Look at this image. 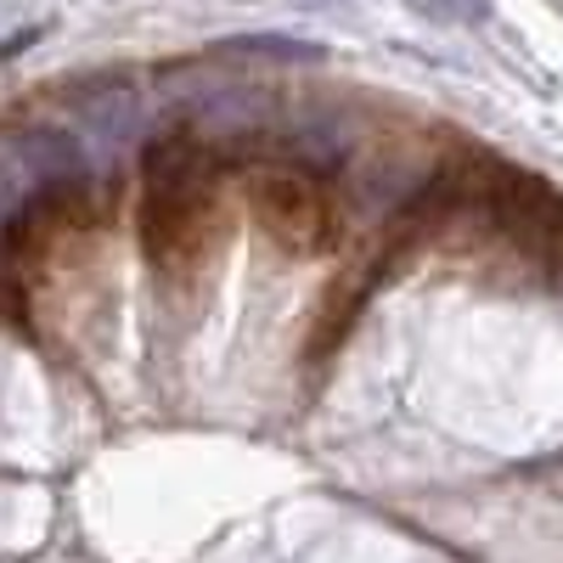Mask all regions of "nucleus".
Masks as SVG:
<instances>
[{"label": "nucleus", "mask_w": 563, "mask_h": 563, "mask_svg": "<svg viewBox=\"0 0 563 563\" xmlns=\"http://www.w3.org/2000/svg\"><path fill=\"white\" fill-rule=\"evenodd\" d=\"M214 192H220V158L192 130L158 135L141 158V249H147L164 282L209 260Z\"/></svg>", "instance_id": "f257e3e1"}, {"label": "nucleus", "mask_w": 563, "mask_h": 563, "mask_svg": "<svg viewBox=\"0 0 563 563\" xmlns=\"http://www.w3.org/2000/svg\"><path fill=\"white\" fill-rule=\"evenodd\" d=\"M249 203H254V220L288 254H321L339 238V198H333V186L321 180V169H310V164L260 169L254 186H249Z\"/></svg>", "instance_id": "f03ea898"}, {"label": "nucleus", "mask_w": 563, "mask_h": 563, "mask_svg": "<svg viewBox=\"0 0 563 563\" xmlns=\"http://www.w3.org/2000/svg\"><path fill=\"white\" fill-rule=\"evenodd\" d=\"M102 198L97 186H90L79 169L68 175H52L40 186V192L7 220V231H0V249H7L12 260H34L45 254L52 243H63L68 231H85V225H102Z\"/></svg>", "instance_id": "7ed1b4c3"}, {"label": "nucleus", "mask_w": 563, "mask_h": 563, "mask_svg": "<svg viewBox=\"0 0 563 563\" xmlns=\"http://www.w3.org/2000/svg\"><path fill=\"white\" fill-rule=\"evenodd\" d=\"M225 45H238V52H271V57H316L310 45H299V40H271V34H260V40H225Z\"/></svg>", "instance_id": "20e7f679"}, {"label": "nucleus", "mask_w": 563, "mask_h": 563, "mask_svg": "<svg viewBox=\"0 0 563 563\" xmlns=\"http://www.w3.org/2000/svg\"><path fill=\"white\" fill-rule=\"evenodd\" d=\"M7 321H23V294L0 276V327H7Z\"/></svg>", "instance_id": "39448f33"}]
</instances>
